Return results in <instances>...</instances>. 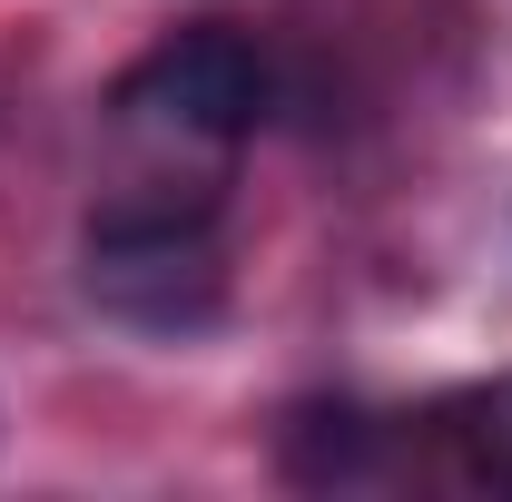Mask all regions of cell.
I'll return each instance as SVG.
<instances>
[{"instance_id": "cell-2", "label": "cell", "mask_w": 512, "mask_h": 502, "mask_svg": "<svg viewBox=\"0 0 512 502\" xmlns=\"http://www.w3.org/2000/svg\"><path fill=\"white\" fill-rule=\"evenodd\" d=\"M266 109H276V69L227 20H197L178 40H158L109 89V119L128 138H148V148H207V158H227L237 138H256Z\"/></svg>"}, {"instance_id": "cell-3", "label": "cell", "mask_w": 512, "mask_h": 502, "mask_svg": "<svg viewBox=\"0 0 512 502\" xmlns=\"http://www.w3.org/2000/svg\"><path fill=\"white\" fill-rule=\"evenodd\" d=\"M384 453V424L365 414V404H296L286 414V473L296 483H365Z\"/></svg>"}, {"instance_id": "cell-4", "label": "cell", "mask_w": 512, "mask_h": 502, "mask_svg": "<svg viewBox=\"0 0 512 502\" xmlns=\"http://www.w3.org/2000/svg\"><path fill=\"white\" fill-rule=\"evenodd\" d=\"M434 424H444L453 463H463L473 483L512 493V365H503V375H483V384H463V394H453Z\"/></svg>"}, {"instance_id": "cell-1", "label": "cell", "mask_w": 512, "mask_h": 502, "mask_svg": "<svg viewBox=\"0 0 512 502\" xmlns=\"http://www.w3.org/2000/svg\"><path fill=\"white\" fill-rule=\"evenodd\" d=\"M89 306L128 335H207L227 315V247H217V188L188 197H109L79 237Z\"/></svg>"}]
</instances>
